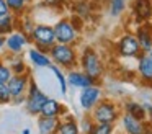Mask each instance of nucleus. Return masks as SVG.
I'll return each mask as SVG.
<instances>
[{"mask_svg": "<svg viewBox=\"0 0 152 134\" xmlns=\"http://www.w3.org/2000/svg\"><path fill=\"white\" fill-rule=\"evenodd\" d=\"M49 57L54 64L61 65V67H66V69H72L77 64V51L74 49L72 44L56 42L49 49Z\"/></svg>", "mask_w": 152, "mask_h": 134, "instance_id": "nucleus-1", "label": "nucleus"}, {"mask_svg": "<svg viewBox=\"0 0 152 134\" xmlns=\"http://www.w3.org/2000/svg\"><path fill=\"white\" fill-rule=\"evenodd\" d=\"M31 42H34V48L41 52H49V49L56 44V36H54V29L51 25H44V23H38L34 25V29L30 36Z\"/></svg>", "mask_w": 152, "mask_h": 134, "instance_id": "nucleus-2", "label": "nucleus"}, {"mask_svg": "<svg viewBox=\"0 0 152 134\" xmlns=\"http://www.w3.org/2000/svg\"><path fill=\"white\" fill-rule=\"evenodd\" d=\"M119 118V108L110 100H100L92 108V119L96 124H115Z\"/></svg>", "mask_w": 152, "mask_h": 134, "instance_id": "nucleus-3", "label": "nucleus"}, {"mask_svg": "<svg viewBox=\"0 0 152 134\" xmlns=\"http://www.w3.org/2000/svg\"><path fill=\"white\" fill-rule=\"evenodd\" d=\"M80 65H82V72H85L93 80H98L103 75V62L92 48L83 49L82 56H80Z\"/></svg>", "mask_w": 152, "mask_h": 134, "instance_id": "nucleus-4", "label": "nucleus"}, {"mask_svg": "<svg viewBox=\"0 0 152 134\" xmlns=\"http://www.w3.org/2000/svg\"><path fill=\"white\" fill-rule=\"evenodd\" d=\"M48 100V95L41 90L36 85L34 80H30L28 83V90H26V97H25V105H26V111L30 114L39 116L41 108H43L44 101Z\"/></svg>", "mask_w": 152, "mask_h": 134, "instance_id": "nucleus-5", "label": "nucleus"}, {"mask_svg": "<svg viewBox=\"0 0 152 134\" xmlns=\"http://www.w3.org/2000/svg\"><path fill=\"white\" fill-rule=\"evenodd\" d=\"M53 29L54 36H56V42H61V44H74L79 38V29L74 26V23L69 18L57 20Z\"/></svg>", "mask_w": 152, "mask_h": 134, "instance_id": "nucleus-6", "label": "nucleus"}, {"mask_svg": "<svg viewBox=\"0 0 152 134\" xmlns=\"http://www.w3.org/2000/svg\"><path fill=\"white\" fill-rule=\"evenodd\" d=\"M28 83H30V74H13L10 77V80L7 82L8 92L13 103H21L25 101L26 97V90H28Z\"/></svg>", "mask_w": 152, "mask_h": 134, "instance_id": "nucleus-7", "label": "nucleus"}, {"mask_svg": "<svg viewBox=\"0 0 152 134\" xmlns=\"http://www.w3.org/2000/svg\"><path fill=\"white\" fill-rule=\"evenodd\" d=\"M116 49H118V54L123 56V57H139V56L142 54L136 36L134 34H129V33L123 34L121 38L118 39Z\"/></svg>", "mask_w": 152, "mask_h": 134, "instance_id": "nucleus-8", "label": "nucleus"}, {"mask_svg": "<svg viewBox=\"0 0 152 134\" xmlns=\"http://www.w3.org/2000/svg\"><path fill=\"white\" fill-rule=\"evenodd\" d=\"M102 97H103V92H102V88L96 87V85H90V87L82 88L80 97H79L80 106L87 111H92V108L102 100Z\"/></svg>", "mask_w": 152, "mask_h": 134, "instance_id": "nucleus-9", "label": "nucleus"}, {"mask_svg": "<svg viewBox=\"0 0 152 134\" xmlns=\"http://www.w3.org/2000/svg\"><path fill=\"white\" fill-rule=\"evenodd\" d=\"M28 42H31V39L26 34H23L21 31H12L10 34L5 36V48L15 56L20 54Z\"/></svg>", "mask_w": 152, "mask_h": 134, "instance_id": "nucleus-10", "label": "nucleus"}, {"mask_svg": "<svg viewBox=\"0 0 152 134\" xmlns=\"http://www.w3.org/2000/svg\"><path fill=\"white\" fill-rule=\"evenodd\" d=\"M137 72L144 83L152 85V57L147 52H142L137 57Z\"/></svg>", "mask_w": 152, "mask_h": 134, "instance_id": "nucleus-11", "label": "nucleus"}, {"mask_svg": "<svg viewBox=\"0 0 152 134\" xmlns=\"http://www.w3.org/2000/svg\"><path fill=\"white\" fill-rule=\"evenodd\" d=\"M121 123L124 127V134H145V121L124 113L121 116Z\"/></svg>", "mask_w": 152, "mask_h": 134, "instance_id": "nucleus-12", "label": "nucleus"}, {"mask_svg": "<svg viewBox=\"0 0 152 134\" xmlns=\"http://www.w3.org/2000/svg\"><path fill=\"white\" fill-rule=\"evenodd\" d=\"M66 80H67V83H69V85L77 87V88H85V87H90V85H95V80L90 78L85 72L72 70V69H70L69 74L66 75Z\"/></svg>", "mask_w": 152, "mask_h": 134, "instance_id": "nucleus-13", "label": "nucleus"}, {"mask_svg": "<svg viewBox=\"0 0 152 134\" xmlns=\"http://www.w3.org/2000/svg\"><path fill=\"white\" fill-rule=\"evenodd\" d=\"M134 36L139 42L141 52H149L152 49V34H151V25L149 23H144V25L137 26Z\"/></svg>", "mask_w": 152, "mask_h": 134, "instance_id": "nucleus-14", "label": "nucleus"}, {"mask_svg": "<svg viewBox=\"0 0 152 134\" xmlns=\"http://www.w3.org/2000/svg\"><path fill=\"white\" fill-rule=\"evenodd\" d=\"M132 13L142 21L152 20V0H132Z\"/></svg>", "mask_w": 152, "mask_h": 134, "instance_id": "nucleus-15", "label": "nucleus"}, {"mask_svg": "<svg viewBox=\"0 0 152 134\" xmlns=\"http://www.w3.org/2000/svg\"><path fill=\"white\" fill-rule=\"evenodd\" d=\"M59 121L61 119L57 116H43V114H39L38 123H36L39 134H56Z\"/></svg>", "mask_w": 152, "mask_h": 134, "instance_id": "nucleus-16", "label": "nucleus"}, {"mask_svg": "<svg viewBox=\"0 0 152 134\" xmlns=\"http://www.w3.org/2000/svg\"><path fill=\"white\" fill-rule=\"evenodd\" d=\"M28 57H30L31 64L34 65V67H49L51 64H53V61H51V57L46 54V52H41L38 51L36 48H31L30 51H28Z\"/></svg>", "mask_w": 152, "mask_h": 134, "instance_id": "nucleus-17", "label": "nucleus"}, {"mask_svg": "<svg viewBox=\"0 0 152 134\" xmlns=\"http://www.w3.org/2000/svg\"><path fill=\"white\" fill-rule=\"evenodd\" d=\"M61 113H64V106L57 100L48 97V100L44 101L39 114H43V116H59Z\"/></svg>", "mask_w": 152, "mask_h": 134, "instance_id": "nucleus-18", "label": "nucleus"}, {"mask_svg": "<svg viewBox=\"0 0 152 134\" xmlns=\"http://www.w3.org/2000/svg\"><path fill=\"white\" fill-rule=\"evenodd\" d=\"M124 110L128 114H131V116L137 118V119H141V121H145V118H147V110H145V106L141 103H137V101H126Z\"/></svg>", "mask_w": 152, "mask_h": 134, "instance_id": "nucleus-19", "label": "nucleus"}, {"mask_svg": "<svg viewBox=\"0 0 152 134\" xmlns=\"http://www.w3.org/2000/svg\"><path fill=\"white\" fill-rule=\"evenodd\" d=\"M56 134H80L79 124L72 119V116H67V119L59 121Z\"/></svg>", "mask_w": 152, "mask_h": 134, "instance_id": "nucleus-20", "label": "nucleus"}, {"mask_svg": "<svg viewBox=\"0 0 152 134\" xmlns=\"http://www.w3.org/2000/svg\"><path fill=\"white\" fill-rule=\"evenodd\" d=\"M17 20H18V16H15L13 13H8V15L2 16V18H0V34L2 36L10 34V33L15 29Z\"/></svg>", "mask_w": 152, "mask_h": 134, "instance_id": "nucleus-21", "label": "nucleus"}, {"mask_svg": "<svg viewBox=\"0 0 152 134\" xmlns=\"http://www.w3.org/2000/svg\"><path fill=\"white\" fill-rule=\"evenodd\" d=\"M5 2H7L10 13H13L15 16H21L28 8V3L25 0H5Z\"/></svg>", "mask_w": 152, "mask_h": 134, "instance_id": "nucleus-22", "label": "nucleus"}, {"mask_svg": "<svg viewBox=\"0 0 152 134\" xmlns=\"http://www.w3.org/2000/svg\"><path fill=\"white\" fill-rule=\"evenodd\" d=\"M17 21L20 23V31L30 38L31 33H33V29H34V21H33V18H31L30 15H25L23 18H21V16H18Z\"/></svg>", "mask_w": 152, "mask_h": 134, "instance_id": "nucleus-23", "label": "nucleus"}, {"mask_svg": "<svg viewBox=\"0 0 152 134\" xmlns=\"http://www.w3.org/2000/svg\"><path fill=\"white\" fill-rule=\"evenodd\" d=\"M48 69H51V72H53V74L56 75L57 83H59V88H61V93L66 95V93H67V80H66V75L62 74V70H61V69L57 67V65H53V64H51Z\"/></svg>", "mask_w": 152, "mask_h": 134, "instance_id": "nucleus-24", "label": "nucleus"}, {"mask_svg": "<svg viewBox=\"0 0 152 134\" xmlns=\"http://www.w3.org/2000/svg\"><path fill=\"white\" fill-rule=\"evenodd\" d=\"M126 8V0H110V13L113 16H119Z\"/></svg>", "mask_w": 152, "mask_h": 134, "instance_id": "nucleus-25", "label": "nucleus"}, {"mask_svg": "<svg viewBox=\"0 0 152 134\" xmlns=\"http://www.w3.org/2000/svg\"><path fill=\"white\" fill-rule=\"evenodd\" d=\"M95 121L92 119V116H85L82 119V123H80L79 129H80V134H90L93 131V127H95Z\"/></svg>", "mask_w": 152, "mask_h": 134, "instance_id": "nucleus-26", "label": "nucleus"}, {"mask_svg": "<svg viewBox=\"0 0 152 134\" xmlns=\"http://www.w3.org/2000/svg\"><path fill=\"white\" fill-rule=\"evenodd\" d=\"M12 69L10 65H7L4 61H0V83H7L12 77Z\"/></svg>", "mask_w": 152, "mask_h": 134, "instance_id": "nucleus-27", "label": "nucleus"}, {"mask_svg": "<svg viewBox=\"0 0 152 134\" xmlns=\"http://www.w3.org/2000/svg\"><path fill=\"white\" fill-rule=\"evenodd\" d=\"M10 101H12V97L7 83H0V105H8Z\"/></svg>", "mask_w": 152, "mask_h": 134, "instance_id": "nucleus-28", "label": "nucleus"}, {"mask_svg": "<svg viewBox=\"0 0 152 134\" xmlns=\"http://www.w3.org/2000/svg\"><path fill=\"white\" fill-rule=\"evenodd\" d=\"M90 134H113V124H95Z\"/></svg>", "mask_w": 152, "mask_h": 134, "instance_id": "nucleus-29", "label": "nucleus"}, {"mask_svg": "<svg viewBox=\"0 0 152 134\" xmlns=\"http://www.w3.org/2000/svg\"><path fill=\"white\" fill-rule=\"evenodd\" d=\"M10 69H12V74H26L28 72L26 65H25V62L21 61V59H17V61L10 65Z\"/></svg>", "mask_w": 152, "mask_h": 134, "instance_id": "nucleus-30", "label": "nucleus"}, {"mask_svg": "<svg viewBox=\"0 0 152 134\" xmlns=\"http://www.w3.org/2000/svg\"><path fill=\"white\" fill-rule=\"evenodd\" d=\"M8 13H10V10H8V7H7V2H5V0H0V18L8 15Z\"/></svg>", "mask_w": 152, "mask_h": 134, "instance_id": "nucleus-31", "label": "nucleus"}, {"mask_svg": "<svg viewBox=\"0 0 152 134\" xmlns=\"http://www.w3.org/2000/svg\"><path fill=\"white\" fill-rule=\"evenodd\" d=\"M64 0H43V3L44 5H51V7H57V5H61Z\"/></svg>", "mask_w": 152, "mask_h": 134, "instance_id": "nucleus-32", "label": "nucleus"}, {"mask_svg": "<svg viewBox=\"0 0 152 134\" xmlns=\"http://www.w3.org/2000/svg\"><path fill=\"white\" fill-rule=\"evenodd\" d=\"M4 46H5V36H2V34H0V49L4 48Z\"/></svg>", "mask_w": 152, "mask_h": 134, "instance_id": "nucleus-33", "label": "nucleus"}, {"mask_svg": "<svg viewBox=\"0 0 152 134\" xmlns=\"http://www.w3.org/2000/svg\"><path fill=\"white\" fill-rule=\"evenodd\" d=\"M145 110L149 111V114H151V123H152V106H151V105H147V106H145Z\"/></svg>", "mask_w": 152, "mask_h": 134, "instance_id": "nucleus-34", "label": "nucleus"}, {"mask_svg": "<svg viewBox=\"0 0 152 134\" xmlns=\"http://www.w3.org/2000/svg\"><path fill=\"white\" fill-rule=\"evenodd\" d=\"M23 134H30V129H28V127H26V129H23Z\"/></svg>", "mask_w": 152, "mask_h": 134, "instance_id": "nucleus-35", "label": "nucleus"}, {"mask_svg": "<svg viewBox=\"0 0 152 134\" xmlns=\"http://www.w3.org/2000/svg\"><path fill=\"white\" fill-rule=\"evenodd\" d=\"M25 2H26L28 5H30V3H33V0H25Z\"/></svg>", "mask_w": 152, "mask_h": 134, "instance_id": "nucleus-36", "label": "nucleus"}, {"mask_svg": "<svg viewBox=\"0 0 152 134\" xmlns=\"http://www.w3.org/2000/svg\"><path fill=\"white\" fill-rule=\"evenodd\" d=\"M149 25H151V34H152V20H151V23H149Z\"/></svg>", "mask_w": 152, "mask_h": 134, "instance_id": "nucleus-37", "label": "nucleus"}]
</instances>
